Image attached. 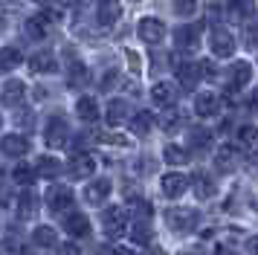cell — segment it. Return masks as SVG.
Returning <instances> with one entry per match:
<instances>
[{"label":"cell","mask_w":258,"mask_h":255,"mask_svg":"<svg viewBox=\"0 0 258 255\" xmlns=\"http://www.w3.org/2000/svg\"><path fill=\"white\" fill-rule=\"evenodd\" d=\"M198 220H200V212L191 206H174L165 212V223L174 232H191L198 226Z\"/></svg>","instance_id":"6da1fadb"},{"label":"cell","mask_w":258,"mask_h":255,"mask_svg":"<svg viewBox=\"0 0 258 255\" xmlns=\"http://www.w3.org/2000/svg\"><path fill=\"white\" fill-rule=\"evenodd\" d=\"M125 223H128V212L122 206H107L102 212V226H105L107 238H122L125 235Z\"/></svg>","instance_id":"7a4b0ae2"},{"label":"cell","mask_w":258,"mask_h":255,"mask_svg":"<svg viewBox=\"0 0 258 255\" xmlns=\"http://www.w3.org/2000/svg\"><path fill=\"white\" fill-rule=\"evenodd\" d=\"M44 142H47L49 148H61V145H67L70 142V125L61 119V116H52L44 128Z\"/></svg>","instance_id":"3957f363"},{"label":"cell","mask_w":258,"mask_h":255,"mask_svg":"<svg viewBox=\"0 0 258 255\" xmlns=\"http://www.w3.org/2000/svg\"><path fill=\"white\" fill-rule=\"evenodd\" d=\"M44 203H47L49 212H67L76 203V197L67 185H49L47 195H44Z\"/></svg>","instance_id":"277c9868"},{"label":"cell","mask_w":258,"mask_h":255,"mask_svg":"<svg viewBox=\"0 0 258 255\" xmlns=\"http://www.w3.org/2000/svg\"><path fill=\"white\" fill-rule=\"evenodd\" d=\"M137 35L140 41H145L148 46H157L165 38V23L160 18H142L140 26H137Z\"/></svg>","instance_id":"5b68a950"},{"label":"cell","mask_w":258,"mask_h":255,"mask_svg":"<svg viewBox=\"0 0 258 255\" xmlns=\"http://www.w3.org/2000/svg\"><path fill=\"white\" fill-rule=\"evenodd\" d=\"M209 46H212V52L218 58H229L235 52V38L229 29H223V26H215L212 29V38H209Z\"/></svg>","instance_id":"8992f818"},{"label":"cell","mask_w":258,"mask_h":255,"mask_svg":"<svg viewBox=\"0 0 258 255\" xmlns=\"http://www.w3.org/2000/svg\"><path fill=\"white\" fill-rule=\"evenodd\" d=\"M67 171H70L73 180H87V177H93V171H96V160L90 154H76V157H70V162H67Z\"/></svg>","instance_id":"52a82bcc"},{"label":"cell","mask_w":258,"mask_h":255,"mask_svg":"<svg viewBox=\"0 0 258 255\" xmlns=\"http://www.w3.org/2000/svg\"><path fill=\"white\" fill-rule=\"evenodd\" d=\"M200 23H188V26H177L174 29V41L180 49H198L200 46Z\"/></svg>","instance_id":"ba28073f"},{"label":"cell","mask_w":258,"mask_h":255,"mask_svg":"<svg viewBox=\"0 0 258 255\" xmlns=\"http://www.w3.org/2000/svg\"><path fill=\"white\" fill-rule=\"evenodd\" d=\"M241 165V154H238V148L235 145H223V148H218V154H215V168L221 174H229L235 171Z\"/></svg>","instance_id":"9c48e42d"},{"label":"cell","mask_w":258,"mask_h":255,"mask_svg":"<svg viewBox=\"0 0 258 255\" xmlns=\"http://www.w3.org/2000/svg\"><path fill=\"white\" fill-rule=\"evenodd\" d=\"M203 79V70H200V61H183L180 67H177V81L186 87V90H195L198 87V81Z\"/></svg>","instance_id":"30bf717a"},{"label":"cell","mask_w":258,"mask_h":255,"mask_svg":"<svg viewBox=\"0 0 258 255\" xmlns=\"http://www.w3.org/2000/svg\"><path fill=\"white\" fill-rule=\"evenodd\" d=\"M49 26H52V21H49L47 12H38V15H32V18H26L24 23V32L29 35V38H35V41H41V38H47Z\"/></svg>","instance_id":"8fae6325"},{"label":"cell","mask_w":258,"mask_h":255,"mask_svg":"<svg viewBox=\"0 0 258 255\" xmlns=\"http://www.w3.org/2000/svg\"><path fill=\"white\" fill-rule=\"evenodd\" d=\"M122 18V3L119 0H99V9H96V21L102 26H113Z\"/></svg>","instance_id":"7c38bea8"},{"label":"cell","mask_w":258,"mask_h":255,"mask_svg":"<svg viewBox=\"0 0 258 255\" xmlns=\"http://www.w3.org/2000/svg\"><path fill=\"white\" fill-rule=\"evenodd\" d=\"M0 151L6 157H24L26 151H29V139L24 134H6V137L0 139Z\"/></svg>","instance_id":"4fadbf2b"},{"label":"cell","mask_w":258,"mask_h":255,"mask_svg":"<svg viewBox=\"0 0 258 255\" xmlns=\"http://www.w3.org/2000/svg\"><path fill=\"white\" fill-rule=\"evenodd\" d=\"M252 12H255V0H229V3H226V18L235 21V23L249 21Z\"/></svg>","instance_id":"5bb4252c"},{"label":"cell","mask_w":258,"mask_h":255,"mask_svg":"<svg viewBox=\"0 0 258 255\" xmlns=\"http://www.w3.org/2000/svg\"><path fill=\"white\" fill-rule=\"evenodd\" d=\"M64 229H67V235H73V238H84V235H90V220H87V215H82V212H70V215L64 218Z\"/></svg>","instance_id":"9a60e30c"},{"label":"cell","mask_w":258,"mask_h":255,"mask_svg":"<svg viewBox=\"0 0 258 255\" xmlns=\"http://www.w3.org/2000/svg\"><path fill=\"white\" fill-rule=\"evenodd\" d=\"M188 188V177H183V174H177V171H168L163 177V195L165 197H180L183 192Z\"/></svg>","instance_id":"2e32d148"},{"label":"cell","mask_w":258,"mask_h":255,"mask_svg":"<svg viewBox=\"0 0 258 255\" xmlns=\"http://www.w3.org/2000/svg\"><path fill=\"white\" fill-rule=\"evenodd\" d=\"M151 99L157 107H171V104L177 102V90L168 84V81H157L151 87Z\"/></svg>","instance_id":"e0dca14e"},{"label":"cell","mask_w":258,"mask_h":255,"mask_svg":"<svg viewBox=\"0 0 258 255\" xmlns=\"http://www.w3.org/2000/svg\"><path fill=\"white\" fill-rule=\"evenodd\" d=\"M128 116H131V104L125 102V99H113V102L107 104V110H105V119H107V125L110 128L122 125Z\"/></svg>","instance_id":"ac0fdd59"},{"label":"cell","mask_w":258,"mask_h":255,"mask_svg":"<svg viewBox=\"0 0 258 255\" xmlns=\"http://www.w3.org/2000/svg\"><path fill=\"white\" fill-rule=\"evenodd\" d=\"M26 96V84L24 81H9L3 90H0V102L6 104V107H15L18 102H24Z\"/></svg>","instance_id":"d6986e66"},{"label":"cell","mask_w":258,"mask_h":255,"mask_svg":"<svg viewBox=\"0 0 258 255\" xmlns=\"http://www.w3.org/2000/svg\"><path fill=\"white\" fill-rule=\"evenodd\" d=\"M218 110H221V99L215 93H200L195 99V113L198 116H215Z\"/></svg>","instance_id":"ffe728a7"},{"label":"cell","mask_w":258,"mask_h":255,"mask_svg":"<svg viewBox=\"0 0 258 255\" xmlns=\"http://www.w3.org/2000/svg\"><path fill=\"white\" fill-rule=\"evenodd\" d=\"M110 192H113L110 180H105V177H102V180H93V183H90L87 188H84V197H87L90 203H105Z\"/></svg>","instance_id":"44dd1931"},{"label":"cell","mask_w":258,"mask_h":255,"mask_svg":"<svg viewBox=\"0 0 258 255\" xmlns=\"http://www.w3.org/2000/svg\"><path fill=\"white\" fill-rule=\"evenodd\" d=\"M29 67H32V73H58V61H55V55L52 52H35V55L29 58Z\"/></svg>","instance_id":"7402d4cb"},{"label":"cell","mask_w":258,"mask_h":255,"mask_svg":"<svg viewBox=\"0 0 258 255\" xmlns=\"http://www.w3.org/2000/svg\"><path fill=\"white\" fill-rule=\"evenodd\" d=\"M191 185H195V195H198L200 200H209V197L218 192V183L212 180L209 174H195V177H191Z\"/></svg>","instance_id":"603a6c76"},{"label":"cell","mask_w":258,"mask_h":255,"mask_svg":"<svg viewBox=\"0 0 258 255\" xmlns=\"http://www.w3.org/2000/svg\"><path fill=\"white\" fill-rule=\"evenodd\" d=\"M249 79H252V67H249V61H238V64H232V70H229V87H244V84H249Z\"/></svg>","instance_id":"cb8c5ba5"},{"label":"cell","mask_w":258,"mask_h":255,"mask_svg":"<svg viewBox=\"0 0 258 255\" xmlns=\"http://www.w3.org/2000/svg\"><path fill=\"white\" fill-rule=\"evenodd\" d=\"M38 212V195L32 188H24L21 195H18V215L21 218H32Z\"/></svg>","instance_id":"d4e9b609"},{"label":"cell","mask_w":258,"mask_h":255,"mask_svg":"<svg viewBox=\"0 0 258 255\" xmlns=\"http://www.w3.org/2000/svg\"><path fill=\"white\" fill-rule=\"evenodd\" d=\"M76 113H79V119H84V122H96V119H99V102H96L93 96H82V99L76 102Z\"/></svg>","instance_id":"484cf974"},{"label":"cell","mask_w":258,"mask_h":255,"mask_svg":"<svg viewBox=\"0 0 258 255\" xmlns=\"http://www.w3.org/2000/svg\"><path fill=\"white\" fill-rule=\"evenodd\" d=\"M35 174L38 177H47V180H55L61 174V162L55 160V157H41L35 165Z\"/></svg>","instance_id":"4316f807"},{"label":"cell","mask_w":258,"mask_h":255,"mask_svg":"<svg viewBox=\"0 0 258 255\" xmlns=\"http://www.w3.org/2000/svg\"><path fill=\"white\" fill-rule=\"evenodd\" d=\"M151 125H154V116L148 113V110H140V113L131 116V131H134V134H140V137H148Z\"/></svg>","instance_id":"83f0119b"},{"label":"cell","mask_w":258,"mask_h":255,"mask_svg":"<svg viewBox=\"0 0 258 255\" xmlns=\"http://www.w3.org/2000/svg\"><path fill=\"white\" fill-rule=\"evenodd\" d=\"M18 64H21V52L15 46H3L0 49V73H12Z\"/></svg>","instance_id":"f1b7e54d"},{"label":"cell","mask_w":258,"mask_h":255,"mask_svg":"<svg viewBox=\"0 0 258 255\" xmlns=\"http://www.w3.org/2000/svg\"><path fill=\"white\" fill-rule=\"evenodd\" d=\"M163 160L168 162V165H186L188 154H186V148H180V145H165L163 148Z\"/></svg>","instance_id":"f546056e"},{"label":"cell","mask_w":258,"mask_h":255,"mask_svg":"<svg viewBox=\"0 0 258 255\" xmlns=\"http://www.w3.org/2000/svg\"><path fill=\"white\" fill-rule=\"evenodd\" d=\"M151 238H154V229L148 226V223H134V229H131V241L134 243H140V246H148L151 243Z\"/></svg>","instance_id":"4dcf8cb0"},{"label":"cell","mask_w":258,"mask_h":255,"mask_svg":"<svg viewBox=\"0 0 258 255\" xmlns=\"http://www.w3.org/2000/svg\"><path fill=\"white\" fill-rule=\"evenodd\" d=\"M67 79H70L73 87H82V84H87V79H90V73H87V67H84L82 61H73L70 70H67Z\"/></svg>","instance_id":"1f68e13d"},{"label":"cell","mask_w":258,"mask_h":255,"mask_svg":"<svg viewBox=\"0 0 258 255\" xmlns=\"http://www.w3.org/2000/svg\"><path fill=\"white\" fill-rule=\"evenodd\" d=\"M188 145H191L195 151H206L212 145V134L203 131V128H195V131L188 134Z\"/></svg>","instance_id":"d6a6232c"},{"label":"cell","mask_w":258,"mask_h":255,"mask_svg":"<svg viewBox=\"0 0 258 255\" xmlns=\"http://www.w3.org/2000/svg\"><path fill=\"white\" fill-rule=\"evenodd\" d=\"M12 177L21 185H26V188H29V185H32V180H35V168H32V165H26V162H18V165H15V171H12Z\"/></svg>","instance_id":"836d02e7"},{"label":"cell","mask_w":258,"mask_h":255,"mask_svg":"<svg viewBox=\"0 0 258 255\" xmlns=\"http://www.w3.org/2000/svg\"><path fill=\"white\" fill-rule=\"evenodd\" d=\"M32 241H35L38 246H55V229H52V226H38V229L32 232Z\"/></svg>","instance_id":"e575fe53"},{"label":"cell","mask_w":258,"mask_h":255,"mask_svg":"<svg viewBox=\"0 0 258 255\" xmlns=\"http://www.w3.org/2000/svg\"><path fill=\"white\" fill-rule=\"evenodd\" d=\"M171 9L180 18H188V15H195V9H198V0H171Z\"/></svg>","instance_id":"d590c367"},{"label":"cell","mask_w":258,"mask_h":255,"mask_svg":"<svg viewBox=\"0 0 258 255\" xmlns=\"http://www.w3.org/2000/svg\"><path fill=\"white\" fill-rule=\"evenodd\" d=\"M134 215H137V220H140V223H148V220H151V215H154L151 203H145V200H134Z\"/></svg>","instance_id":"8d00e7d4"},{"label":"cell","mask_w":258,"mask_h":255,"mask_svg":"<svg viewBox=\"0 0 258 255\" xmlns=\"http://www.w3.org/2000/svg\"><path fill=\"white\" fill-rule=\"evenodd\" d=\"M238 139H241L244 145H258V128H252V125L238 128Z\"/></svg>","instance_id":"74e56055"},{"label":"cell","mask_w":258,"mask_h":255,"mask_svg":"<svg viewBox=\"0 0 258 255\" xmlns=\"http://www.w3.org/2000/svg\"><path fill=\"white\" fill-rule=\"evenodd\" d=\"M160 125H163V131H174V128L180 125V116H177L174 110H163V116H160Z\"/></svg>","instance_id":"f35d334b"},{"label":"cell","mask_w":258,"mask_h":255,"mask_svg":"<svg viewBox=\"0 0 258 255\" xmlns=\"http://www.w3.org/2000/svg\"><path fill=\"white\" fill-rule=\"evenodd\" d=\"M99 142H105V145H122V148H128L131 142L125 137H119V134H99Z\"/></svg>","instance_id":"ab89813d"},{"label":"cell","mask_w":258,"mask_h":255,"mask_svg":"<svg viewBox=\"0 0 258 255\" xmlns=\"http://www.w3.org/2000/svg\"><path fill=\"white\" fill-rule=\"evenodd\" d=\"M58 255H82V249L76 243H61L58 246Z\"/></svg>","instance_id":"60d3db41"},{"label":"cell","mask_w":258,"mask_h":255,"mask_svg":"<svg viewBox=\"0 0 258 255\" xmlns=\"http://www.w3.org/2000/svg\"><path fill=\"white\" fill-rule=\"evenodd\" d=\"M244 249H246L249 255H258V235H252V238H246Z\"/></svg>","instance_id":"b9f144b4"},{"label":"cell","mask_w":258,"mask_h":255,"mask_svg":"<svg viewBox=\"0 0 258 255\" xmlns=\"http://www.w3.org/2000/svg\"><path fill=\"white\" fill-rule=\"evenodd\" d=\"M246 44H249V46L258 44V23H255V26H249V32H246Z\"/></svg>","instance_id":"7bdbcfd3"},{"label":"cell","mask_w":258,"mask_h":255,"mask_svg":"<svg viewBox=\"0 0 258 255\" xmlns=\"http://www.w3.org/2000/svg\"><path fill=\"white\" fill-rule=\"evenodd\" d=\"M125 55H128V61H131V70H140V58H137V52H125Z\"/></svg>","instance_id":"ee69618b"},{"label":"cell","mask_w":258,"mask_h":255,"mask_svg":"<svg viewBox=\"0 0 258 255\" xmlns=\"http://www.w3.org/2000/svg\"><path fill=\"white\" fill-rule=\"evenodd\" d=\"M6 200H9V192H6V188L0 185V206H6Z\"/></svg>","instance_id":"f6af8a7d"},{"label":"cell","mask_w":258,"mask_h":255,"mask_svg":"<svg viewBox=\"0 0 258 255\" xmlns=\"http://www.w3.org/2000/svg\"><path fill=\"white\" fill-rule=\"evenodd\" d=\"M113 255H134V249H125V246H119V249H113Z\"/></svg>","instance_id":"bcb514c9"},{"label":"cell","mask_w":258,"mask_h":255,"mask_svg":"<svg viewBox=\"0 0 258 255\" xmlns=\"http://www.w3.org/2000/svg\"><path fill=\"white\" fill-rule=\"evenodd\" d=\"M145 255H165L163 249H157V246H151V249H145Z\"/></svg>","instance_id":"7dc6e473"},{"label":"cell","mask_w":258,"mask_h":255,"mask_svg":"<svg viewBox=\"0 0 258 255\" xmlns=\"http://www.w3.org/2000/svg\"><path fill=\"white\" fill-rule=\"evenodd\" d=\"M252 104H255V107H258V87H255V90H252Z\"/></svg>","instance_id":"c3c4849f"},{"label":"cell","mask_w":258,"mask_h":255,"mask_svg":"<svg viewBox=\"0 0 258 255\" xmlns=\"http://www.w3.org/2000/svg\"><path fill=\"white\" fill-rule=\"evenodd\" d=\"M21 255H35V252H32V249H21Z\"/></svg>","instance_id":"681fc988"},{"label":"cell","mask_w":258,"mask_h":255,"mask_svg":"<svg viewBox=\"0 0 258 255\" xmlns=\"http://www.w3.org/2000/svg\"><path fill=\"white\" fill-rule=\"evenodd\" d=\"M3 26H6V21H3V18H0V29H3Z\"/></svg>","instance_id":"f907efd6"},{"label":"cell","mask_w":258,"mask_h":255,"mask_svg":"<svg viewBox=\"0 0 258 255\" xmlns=\"http://www.w3.org/2000/svg\"><path fill=\"white\" fill-rule=\"evenodd\" d=\"M0 255H9V252H6V249H3V246H0Z\"/></svg>","instance_id":"816d5d0a"},{"label":"cell","mask_w":258,"mask_h":255,"mask_svg":"<svg viewBox=\"0 0 258 255\" xmlns=\"http://www.w3.org/2000/svg\"><path fill=\"white\" fill-rule=\"evenodd\" d=\"M180 255H191V252H180Z\"/></svg>","instance_id":"f5cc1de1"},{"label":"cell","mask_w":258,"mask_h":255,"mask_svg":"<svg viewBox=\"0 0 258 255\" xmlns=\"http://www.w3.org/2000/svg\"><path fill=\"white\" fill-rule=\"evenodd\" d=\"M0 177H3V171H0Z\"/></svg>","instance_id":"db71d44e"}]
</instances>
